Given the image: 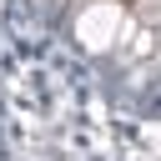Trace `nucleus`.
I'll use <instances>...</instances> for the list:
<instances>
[{
  "instance_id": "1",
  "label": "nucleus",
  "mask_w": 161,
  "mask_h": 161,
  "mask_svg": "<svg viewBox=\"0 0 161 161\" xmlns=\"http://www.w3.org/2000/svg\"><path fill=\"white\" fill-rule=\"evenodd\" d=\"M80 40H86L91 50H106V45L116 40V10H111V5L86 10V15H80Z\"/></svg>"
},
{
  "instance_id": "2",
  "label": "nucleus",
  "mask_w": 161,
  "mask_h": 161,
  "mask_svg": "<svg viewBox=\"0 0 161 161\" xmlns=\"http://www.w3.org/2000/svg\"><path fill=\"white\" fill-rule=\"evenodd\" d=\"M126 45H131V55H136V60H146V55L156 50V35H151V30H141V25H126Z\"/></svg>"
}]
</instances>
